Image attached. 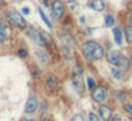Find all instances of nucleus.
Wrapping results in <instances>:
<instances>
[{"label": "nucleus", "mask_w": 132, "mask_h": 121, "mask_svg": "<svg viewBox=\"0 0 132 121\" xmlns=\"http://www.w3.org/2000/svg\"><path fill=\"white\" fill-rule=\"evenodd\" d=\"M129 62H131V65H132V55H131V61H129Z\"/></svg>", "instance_id": "obj_30"}, {"label": "nucleus", "mask_w": 132, "mask_h": 121, "mask_svg": "<svg viewBox=\"0 0 132 121\" xmlns=\"http://www.w3.org/2000/svg\"><path fill=\"white\" fill-rule=\"evenodd\" d=\"M125 110H127L128 113L132 116V104H127V106H125Z\"/></svg>", "instance_id": "obj_23"}, {"label": "nucleus", "mask_w": 132, "mask_h": 121, "mask_svg": "<svg viewBox=\"0 0 132 121\" xmlns=\"http://www.w3.org/2000/svg\"><path fill=\"white\" fill-rule=\"evenodd\" d=\"M122 54L119 52V51H111V52L108 54V63L112 66H118L119 62H121L122 59Z\"/></svg>", "instance_id": "obj_5"}, {"label": "nucleus", "mask_w": 132, "mask_h": 121, "mask_svg": "<svg viewBox=\"0 0 132 121\" xmlns=\"http://www.w3.org/2000/svg\"><path fill=\"white\" fill-rule=\"evenodd\" d=\"M21 11H23V14H30V9H28V7H24Z\"/></svg>", "instance_id": "obj_24"}, {"label": "nucleus", "mask_w": 132, "mask_h": 121, "mask_svg": "<svg viewBox=\"0 0 132 121\" xmlns=\"http://www.w3.org/2000/svg\"><path fill=\"white\" fill-rule=\"evenodd\" d=\"M38 13H39L41 18H42V21H44V23L46 24V27H49V28H51V27H52V24H51V21L48 20V17H46V14H45V13L42 11V9H38Z\"/></svg>", "instance_id": "obj_16"}, {"label": "nucleus", "mask_w": 132, "mask_h": 121, "mask_svg": "<svg viewBox=\"0 0 132 121\" xmlns=\"http://www.w3.org/2000/svg\"><path fill=\"white\" fill-rule=\"evenodd\" d=\"M114 16L111 14V13H108V14H105V21H104V24H105V27H112L114 25Z\"/></svg>", "instance_id": "obj_15"}, {"label": "nucleus", "mask_w": 132, "mask_h": 121, "mask_svg": "<svg viewBox=\"0 0 132 121\" xmlns=\"http://www.w3.org/2000/svg\"><path fill=\"white\" fill-rule=\"evenodd\" d=\"M27 121H34V120H27Z\"/></svg>", "instance_id": "obj_32"}, {"label": "nucleus", "mask_w": 132, "mask_h": 121, "mask_svg": "<svg viewBox=\"0 0 132 121\" xmlns=\"http://www.w3.org/2000/svg\"><path fill=\"white\" fill-rule=\"evenodd\" d=\"M7 20L10 24L15 25V27L21 28V30H27V21L26 18L21 16L20 11H17L15 9H10L7 11Z\"/></svg>", "instance_id": "obj_2"}, {"label": "nucleus", "mask_w": 132, "mask_h": 121, "mask_svg": "<svg viewBox=\"0 0 132 121\" xmlns=\"http://www.w3.org/2000/svg\"><path fill=\"white\" fill-rule=\"evenodd\" d=\"M92 97L97 103H103L104 100L108 99V89L105 86H96L92 92Z\"/></svg>", "instance_id": "obj_4"}, {"label": "nucleus", "mask_w": 132, "mask_h": 121, "mask_svg": "<svg viewBox=\"0 0 132 121\" xmlns=\"http://www.w3.org/2000/svg\"><path fill=\"white\" fill-rule=\"evenodd\" d=\"M87 86H89L90 89H94V87H96V82H94L93 78H87Z\"/></svg>", "instance_id": "obj_19"}, {"label": "nucleus", "mask_w": 132, "mask_h": 121, "mask_svg": "<svg viewBox=\"0 0 132 121\" xmlns=\"http://www.w3.org/2000/svg\"><path fill=\"white\" fill-rule=\"evenodd\" d=\"M111 75L114 76L115 79H118V80H119V79H122V76H124V75H122V71H121V69H118V68H111Z\"/></svg>", "instance_id": "obj_17"}, {"label": "nucleus", "mask_w": 132, "mask_h": 121, "mask_svg": "<svg viewBox=\"0 0 132 121\" xmlns=\"http://www.w3.org/2000/svg\"><path fill=\"white\" fill-rule=\"evenodd\" d=\"M87 6H89L90 9H93L94 11H104L105 10V2L104 0H90L89 3H87Z\"/></svg>", "instance_id": "obj_6"}, {"label": "nucleus", "mask_w": 132, "mask_h": 121, "mask_svg": "<svg viewBox=\"0 0 132 121\" xmlns=\"http://www.w3.org/2000/svg\"><path fill=\"white\" fill-rule=\"evenodd\" d=\"M56 83H58V79L55 78V76H49L48 79H46V86H48V89H55Z\"/></svg>", "instance_id": "obj_14"}, {"label": "nucleus", "mask_w": 132, "mask_h": 121, "mask_svg": "<svg viewBox=\"0 0 132 121\" xmlns=\"http://www.w3.org/2000/svg\"><path fill=\"white\" fill-rule=\"evenodd\" d=\"M9 37H10V31H9L7 25L0 27V41H7Z\"/></svg>", "instance_id": "obj_11"}, {"label": "nucleus", "mask_w": 132, "mask_h": 121, "mask_svg": "<svg viewBox=\"0 0 132 121\" xmlns=\"http://www.w3.org/2000/svg\"><path fill=\"white\" fill-rule=\"evenodd\" d=\"M41 121H48V120H41Z\"/></svg>", "instance_id": "obj_31"}, {"label": "nucleus", "mask_w": 132, "mask_h": 121, "mask_svg": "<svg viewBox=\"0 0 132 121\" xmlns=\"http://www.w3.org/2000/svg\"><path fill=\"white\" fill-rule=\"evenodd\" d=\"M37 109H38V100H37V97H30L26 104V113L32 114L34 111H37Z\"/></svg>", "instance_id": "obj_8"}, {"label": "nucleus", "mask_w": 132, "mask_h": 121, "mask_svg": "<svg viewBox=\"0 0 132 121\" xmlns=\"http://www.w3.org/2000/svg\"><path fill=\"white\" fill-rule=\"evenodd\" d=\"M37 56H38V59L41 61V62H44V63H48L49 62V55L44 49H38V51H37Z\"/></svg>", "instance_id": "obj_12"}, {"label": "nucleus", "mask_w": 132, "mask_h": 121, "mask_svg": "<svg viewBox=\"0 0 132 121\" xmlns=\"http://www.w3.org/2000/svg\"><path fill=\"white\" fill-rule=\"evenodd\" d=\"M70 121H84V118L80 116V114H76V116L72 117V120H70Z\"/></svg>", "instance_id": "obj_22"}, {"label": "nucleus", "mask_w": 132, "mask_h": 121, "mask_svg": "<svg viewBox=\"0 0 132 121\" xmlns=\"http://www.w3.org/2000/svg\"><path fill=\"white\" fill-rule=\"evenodd\" d=\"M4 4V2H3V0H0V6H3Z\"/></svg>", "instance_id": "obj_29"}, {"label": "nucleus", "mask_w": 132, "mask_h": 121, "mask_svg": "<svg viewBox=\"0 0 132 121\" xmlns=\"http://www.w3.org/2000/svg\"><path fill=\"white\" fill-rule=\"evenodd\" d=\"M112 33H114L115 44H117V45H122V30L119 27H114Z\"/></svg>", "instance_id": "obj_10"}, {"label": "nucleus", "mask_w": 132, "mask_h": 121, "mask_svg": "<svg viewBox=\"0 0 132 121\" xmlns=\"http://www.w3.org/2000/svg\"><path fill=\"white\" fill-rule=\"evenodd\" d=\"M124 34H125V38L129 44H132V25L128 24L127 27L124 28Z\"/></svg>", "instance_id": "obj_13"}, {"label": "nucleus", "mask_w": 132, "mask_h": 121, "mask_svg": "<svg viewBox=\"0 0 132 121\" xmlns=\"http://www.w3.org/2000/svg\"><path fill=\"white\" fill-rule=\"evenodd\" d=\"M111 121H122V120L119 118V117H112V118H111Z\"/></svg>", "instance_id": "obj_27"}, {"label": "nucleus", "mask_w": 132, "mask_h": 121, "mask_svg": "<svg viewBox=\"0 0 132 121\" xmlns=\"http://www.w3.org/2000/svg\"><path fill=\"white\" fill-rule=\"evenodd\" d=\"M98 113H100V117H101L104 121H110V120L112 118V111H111V109H110L108 106H105V104L100 106Z\"/></svg>", "instance_id": "obj_7"}, {"label": "nucleus", "mask_w": 132, "mask_h": 121, "mask_svg": "<svg viewBox=\"0 0 132 121\" xmlns=\"http://www.w3.org/2000/svg\"><path fill=\"white\" fill-rule=\"evenodd\" d=\"M72 82H73V86L79 90V93H83L84 90V86H83V80H81V75L80 73H73V76H72Z\"/></svg>", "instance_id": "obj_9"}, {"label": "nucleus", "mask_w": 132, "mask_h": 121, "mask_svg": "<svg viewBox=\"0 0 132 121\" xmlns=\"http://www.w3.org/2000/svg\"><path fill=\"white\" fill-rule=\"evenodd\" d=\"M89 120L90 121H100V117H97L94 113H90L89 114Z\"/></svg>", "instance_id": "obj_21"}, {"label": "nucleus", "mask_w": 132, "mask_h": 121, "mask_svg": "<svg viewBox=\"0 0 132 121\" xmlns=\"http://www.w3.org/2000/svg\"><path fill=\"white\" fill-rule=\"evenodd\" d=\"M119 68H121V69H125V68H127V66H128V59L127 58H125V56H122V59H121V62H119Z\"/></svg>", "instance_id": "obj_18"}, {"label": "nucleus", "mask_w": 132, "mask_h": 121, "mask_svg": "<svg viewBox=\"0 0 132 121\" xmlns=\"http://www.w3.org/2000/svg\"><path fill=\"white\" fill-rule=\"evenodd\" d=\"M129 24H131V25H132V14H131V16H129Z\"/></svg>", "instance_id": "obj_28"}, {"label": "nucleus", "mask_w": 132, "mask_h": 121, "mask_svg": "<svg viewBox=\"0 0 132 121\" xmlns=\"http://www.w3.org/2000/svg\"><path fill=\"white\" fill-rule=\"evenodd\" d=\"M42 3H44V6H46V7L51 4V3H49V0H42Z\"/></svg>", "instance_id": "obj_26"}, {"label": "nucleus", "mask_w": 132, "mask_h": 121, "mask_svg": "<svg viewBox=\"0 0 132 121\" xmlns=\"http://www.w3.org/2000/svg\"><path fill=\"white\" fill-rule=\"evenodd\" d=\"M17 54H18V56H21V58H26V56L28 55V52H27V51L24 49V48H20Z\"/></svg>", "instance_id": "obj_20"}, {"label": "nucleus", "mask_w": 132, "mask_h": 121, "mask_svg": "<svg viewBox=\"0 0 132 121\" xmlns=\"http://www.w3.org/2000/svg\"><path fill=\"white\" fill-rule=\"evenodd\" d=\"M51 13H52V17L55 20H61L62 17L65 16V3L62 0H52L51 2Z\"/></svg>", "instance_id": "obj_3"}, {"label": "nucleus", "mask_w": 132, "mask_h": 121, "mask_svg": "<svg viewBox=\"0 0 132 121\" xmlns=\"http://www.w3.org/2000/svg\"><path fill=\"white\" fill-rule=\"evenodd\" d=\"M41 110H42V111L46 110V103H42V104H41Z\"/></svg>", "instance_id": "obj_25"}, {"label": "nucleus", "mask_w": 132, "mask_h": 121, "mask_svg": "<svg viewBox=\"0 0 132 121\" xmlns=\"http://www.w3.org/2000/svg\"><path fill=\"white\" fill-rule=\"evenodd\" d=\"M81 52L89 61H100L104 56V48L96 41H86L81 45Z\"/></svg>", "instance_id": "obj_1"}]
</instances>
